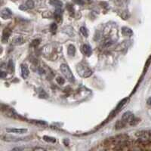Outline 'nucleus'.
I'll list each match as a JSON object with an SVG mask.
<instances>
[{"label": "nucleus", "instance_id": "f257e3e1", "mask_svg": "<svg viewBox=\"0 0 151 151\" xmlns=\"http://www.w3.org/2000/svg\"><path fill=\"white\" fill-rule=\"evenodd\" d=\"M108 142L107 145L115 146L114 149L121 150L123 149L124 147H127L130 144V138L126 134H121L113 137L106 141Z\"/></svg>", "mask_w": 151, "mask_h": 151}, {"label": "nucleus", "instance_id": "f03ea898", "mask_svg": "<svg viewBox=\"0 0 151 151\" xmlns=\"http://www.w3.org/2000/svg\"><path fill=\"white\" fill-rule=\"evenodd\" d=\"M76 71L80 76L83 78H88L92 75L93 72L88 65L85 63H80L76 67Z\"/></svg>", "mask_w": 151, "mask_h": 151}, {"label": "nucleus", "instance_id": "7ed1b4c3", "mask_svg": "<svg viewBox=\"0 0 151 151\" xmlns=\"http://www.w3.org/2000/svg\"><path fill=\"white\" fill-rule=\"evenodd\" d=\"M60 70H61L63 75L67 78V79L68 81H70V83H74L75 82V78H74V76L73 74L72 71L70 70V67H68V65L66 64H62L60 65Z\"/></svg>", "mask_w": 151, "mask_h": 151}, {"label": "nucleus", "instance_id": "20e7f679", "mask_svg": "<svg viewBox=\"0 0 151 151\" xmlns=\"http://www.w3.org/2000/svg\"><path fill=\"white\" fill-rule=\"evenodd\" d=\"M30 137H10V136H2V139L3 141H28L29 140Z\"/></svg>", "mask_w": 151, "mask_h": 151}, {"label": "nucleus", "instance_id": "39448f33", "mask_svg": "<svg viewBox=\"0 0 151 151\" xmlns=\"http://www.w3.org/2000/svg\"><path fill=\"white\" fill-rule=\"evenodd\" d=\"M34 7V2H33V0H27L26 2L23 5H21L19 9L22 11H27L29 10V9H33Z\"/></svg>", "mask_w": 151, "mask_h": 151}, {"label": "nucleus", "instance_id": "423d86ee", "mask_svg": "<svg viewBox=\"0 0 151 151\" xmlns=\"http://www.w3.org/2000/svg\"><path fill=\"white\" fill-rule=\"evenodd\" d=\"M11 34H12V30L9 28H5L3 30L2 33V42L3 43L7 42L9 41V39L10 37Z\"/></svg>", "mask_w": 151, "mask_h": 151}, {"label": "nucleus", "instance_id": "0eeeda50", "mask_svg": "<svg viewBox=\"0 0 151 151\" xmlns=\"http://www.w3.org/2000/svg\"><path fill=\"white\" fill-rule=\"evenodd\" d=\"M12 16V12L10 9H4L1 12V17L4 20H8L10 19Z\"/></svg>", "mask_w": 151, "mask_h": 151}, {"label": "nucleus", "instance_id": "6e6552de", "mask_svg": "<svg viewBox=\"0 0 151 151\" xmlns=\"http://www.w3.org/2000/svg\"><path fill=\"white\" fill-rule=\"evenodd\" d=\"M5 131L9 133H15V134H24L28 132L27 129H5Z\"/></svg>", "mask_w": 151, "mask_h": 151}, {"label": "nucleus", "instance_id": "1a4fd4ad", "mask_svg": "<svg viewBox=\"0 0 151 151\" xmlns=\"http://www.w3.org/2000/svg\"><path fill=\"white\" fill-rule=\"evenodd\" d=\"M21 76L23 77V79H27V78L29 76V71L27 66L26 64H21Z\"/></svg>", "mask_w": 151, "mask_h": 151}, {"label": "nucleus", "instance_id": "9d476101", "mask_svg": "<svg viewBox=\"0 0 151 151\" xmlns=\"http://www.w3.org/2000/svg\"><path fill=\"white\" fill-rule=\"evenodd\" d=\"M82 50H83V52L84 55H86L87 57H90L92 54V50H91V48L88 45H83V48H82Z\"/></svg>", "mask_w": 151, "mask_h": 151}, {"label": "nucleus", "instance_id": "9b49d317", "mask_svg": "<svg viewBox=\"0 0 151 151\" xmlns=\"http://www.w3.org/2000/svg\"><path fill=\"white\" fill-rule=\"evenodd\" d=\"M133 114H132L131 112L128 111V112H125V113H124L123 115H122V120L125 121L126 123H129V122H130L131 119L132 118V116H133Z\"/></svg>", "mask_w": 151, "mask_h": 151}, {"label": "nucleus", "instance_id": "f8f14e48", "mask_svg": "<svg viewBox=\"0 0 151 151\" xmlns=\"http://www.w3.org/2000/svg\"><path fill=\"white\" fill-rule=\"evenodd\" d=\"M122 33L124 36H132L133 35V32H132V29L129 27H124L122 28Z\"/></svg>", "mask_w": 151, "mask_h": 151}, {"label": "nucleus", "instance_id": "ddd939ff", "mask_svg": "<svg viewBox=\"0 0 151 151\" xmlns=\"http://www.w3.org/2000/svg\"><path fill=\"white\" fill-rule=\"evenodd\" d=\"M23 43H24V39L21 36H19V37L17 36L12 40V44L13 45H21Z\"/></svg>", "mask_w": 151, "mask_h": 151}, {"label": "nucleus", "instance_id": "4468645a", "mask_svg": "<svg viewBox=\"0 0 151 151\" xmlns=\"http://www.w3.org/2000/svg\"><path fill=\"white\" fill-rule=\"evenodd\" d=\"M126 125H127V123H126V122H125L124 120H122V119L118 120L115 125L116 129L119 130V129H123V128H125V126H126Z\"/></svg>", "mask_w": 151, "mask_h": 151}, {"label": "nucleus", "instance_id": "2eb2a0df", "mask_svg": "<svg viewBox=\"0 0 151 151\" xmlns=\"http://www.w3.org/2000/svg\"><path fill=\"white\" fill-rule=\"evenodd\" d=\"M50 4L53 6H55L56 9H61L63 3L59 0H50Z\"/></svg>", "mask_w": 151, "mask_h": 151}, {"label": "nucleus", "instance_id": "dca6fc26", "mask_svg": "<svg viewBox=\"0 0 151 151\" xmlns=\"http://www.w3.org/2000/svg\"><path fill=\"white\" fill-rule=\"evenodd\" d=\"M67 53L69 56L73 57L76 54V48L73 45H70L67 48Z\"/></svg>", "mask_w": 151, "mask_h": 151}, {"label": "nucleus", "instance_id": "f3484780", "mask_svg": "<svg viewBox=\"0 0 151 151\" xmlns=\"http://www.w3.org/2000/svg\"><path fill=\"white\" fill-rule=\"evenodd\" d=\"M140 122V119L138 118H137V117H135L134 116H132V118L131 119L130 122H129V125H137L138 122Z\"/></svg>", "mask_w": 151, "mask_h": 151}, {"label": "nucleus", "instance_id": "a211bd4d", "mask_svg": "<svg viewBox=\"0 0 151 151\" xmlns=\"http://www.w3.org/2000/svg\"><path fill=\"white\" fill-rule=\"evenodd\" d=\"M43 139H44V141H47V142H49V143L56 142V139H55V137H49V136H44V137H43Z\"/></svg>", "mask_w": 151, "mask_h": 151}, {"label": "nucleus", "instance_id": "6ab92c4d", "mask_svg": "<svg viewBox=\"0 0 151 151\" xmlns=\"http://www.w3.org/2000/svg\"><path fill=\"white\" fill-rule=\"evenodd\" d=\"M80 32L85 37H88V33L87 29H86L85 27H82L80 28Z\"/></svg>", "mask_w": 151, "mask_h": 151}, {"label": "nucleus", "instance_id": "aec40b11", "mask_svg": "<svg viewBox=\"0 0 151 151\" xmlns=\"http://www.w3.org/2000/svg\"><path fill=\"white\" fill-rule=\"evenodd\" d=\"M56 81H57V83H58L59 85H64V83H65V80H64V79H63V78L60 77V76L57 77Z\"/></svg>", "mask_w": 151, "mask_h": 151}, {"label": "nucleus", "instance_id": "412c9836", "mask_svg": "<svg viewBox=\"0 0 151 151\" xmlns=\"http://www.w3.org/2000/svg\"><path fill=\"white\" fill-rule=\"evenodd\" d=\"M40 98H48V94L45 93V91H44V90H41L40 91Z\"/></svg>", "mask_w": 151, "mask_h": 151}, {"label": "nucleus", "instance_id": "4be33fe9", "mask_svg": "<svg viewBox=\"0 0 151 151\" xmlns=\"http://www.w3.org/2000/svg\"><path fill=\"white\" fill-rule=\"evenodd\" d=\"M39 44H40V40H33V42H32V43H31V45H32V46L36 47V46H37Z\"/></svg>", "mask_w": 151, "mask_h": 151}, {"label": "nucleus", "instance_id": "5701e85b", "mask_svg": "<svg viewBox=\"0 0 151 151\" xmlns=\"http://www.w3.org/2000/svg\"><path fill=\"white\" fill-rule=\"evenodd\" d=\"M57 24H55V23H53V24H52V25H51V27H50V29H51V31L52 32H55V30L57 29Z\"/></svg>", "mask_w": 151, "mask_h": 151}, {"label": "nucleus", "instance_id": "b1692460", "mask_svg": "<svg viewBox=\"0 0 151 151\" xmlns=\"http://www.w3.org/2000/svg\"><path fill=\"white\" fill-rule=\"evenodd\" d=\"M9 69L10 70H14V64H13V61L12 60H10L9 63Z\"/></svg>", "mask_w": 151, "mask_h": 151}, {"label": "nucleus", "instance_id": "393cba45", "mask_svg": "<svg viewBox=\"0 0 151 151\" xmlns=\"http://www.w3.org/2000/svg\"><path fill=\"white\" fill-rule=\"evenodd\" d=\"M76 4H78V5H83L84 2L83 0H73Z\"/></svg>", "mask_w": 151, "mask_h": 151}, {"label": "nucleus", "instance_id": "a878e982", "mask_svg": "<svg viewBox=\"0 0 151 151\" xmlns=\"http://www.w3.org/2000/svg\"><path fill=\"white\" fill-rule=\"evenodd\" d=\"M147 105H148V106H151V97H150V98H148L147 101Z\"/></svg>", "mask_w": 151, "mask_h": 151}, {"label": "nucleus", "instance_id": "bb28decb", "mask_svg": "<svg viewBox=\"0 0 151 151\" xmlns=\"http://www.w3.org/2000/svg\"><path fill=\"white\" fill-rule=\"evenodd\" d=\"M6 75H7V74H6V73H5L2 71V72L1 73V78H2V79H3L5 76H6Z\"/></svg>", "mask_w": 151, "mask_h": 151}, {"label": "nucleus", "instance_id": "cd10ccee", "mask_svg": "<svg viewBox=\"0 0 151 151\" xmlns=\"http://www.w3.org/2000/svg\"><path fill=\"white\" fill-rule=\"evenodd\" d=\"M34 150H45V149H43V148H39V147H36V148H34Z\"/></svg>", "mask_w": 151, "mask_h": 151}, {"label": "nucleus", "instance_id": "c85d7f7f", "mask_svg": "<svg viewBox=\"0 0 151 151\" xmlns=\"http://www.w3.org/2000/svg\"><path fill=\"white\" fill-rule=\"evenodd\" d=\"M88 2H90V1H91V0H87Z\"/></svg>", "mask_w": 151, "mask_h": 151}]
</instances>
